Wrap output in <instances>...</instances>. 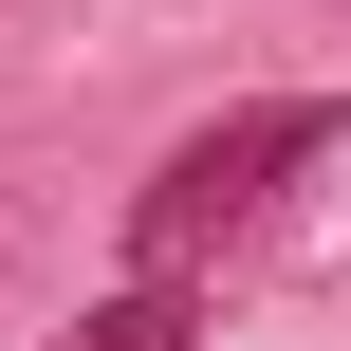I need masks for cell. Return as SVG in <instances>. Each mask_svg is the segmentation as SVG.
Instances as JSON below:
<instances>
[{
	"label": "cell",
	"instance_id": "obj_1",
	"mask_svg": "<svg viewBox=\"0 0 351 351\" xmlns=\"http://www.w3.org/2000/svg\"><path fill=\"white\" fill-rule=\"evenodd\" d=\"M333 148V93H241V111H204L148 185H130V278H204L241 222H278V185Z\"/></svg>",
	"mask_w": 351,
	"mask_h": 351
},
{
	"label": "cell",
	"instance_id": "obj_2",
	"mask_svg": "<svg viewBox=\"0 0 351 351\" xmlns=\"http://www.w3.org/2000/svg\"><path fill=\"white\" fill-rule=\"evenodd\" d=\"M185 333H204V278H130V296H93L56 351H185Z\"/></svg>",
	"mask_w": 351,
	"mask_h": 351
}]
</instances>
